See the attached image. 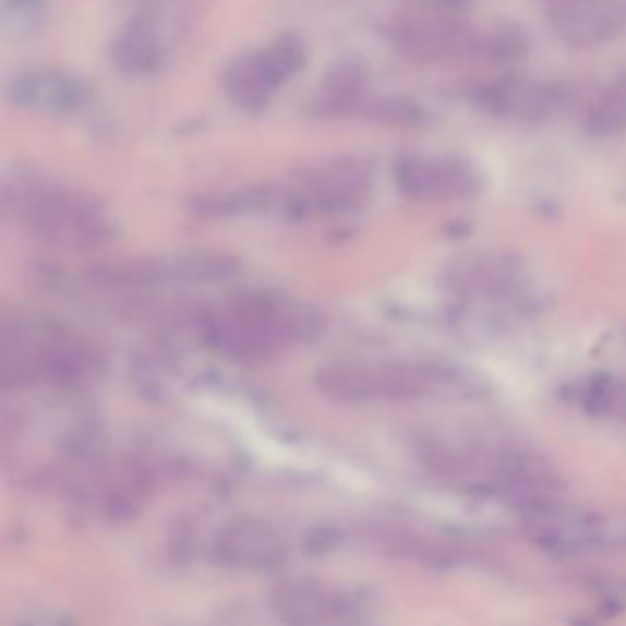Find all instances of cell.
Returning a JSON list of instances; mask_svg holds the SVG:
<instances>
[{
	"label": "cell",
	"mask_w": 626,
	"mask_h": 626,
	"mask_svg": "<svg viewBox=\"0 0 626 626\" xmlns=\"http://www.w3.org/2000/svg\"><path fill=\"white\" fill-rule=\"evenodd\" d=\"M289 82L267 48L239 53L220 72V87L233 105L249 112L267 107L274 93Z\"/></svg>",
	"instance_id": "ba28073f"
},
{
	"label": "cell",
	"mask_w": 626,
	"mask_h": 626,
	"mask_svg": "<svg viewBox=\"0 0 626 626\" xmlns=\"http://www.w3.org/2000/svg\"><path fill=\"white\" fill-rule=\"evenodd\" d=\"M270 604L281 619L305 625L357 623L362 615V604L353 593L318 582L284 585L274 592Z\"/></svg>",
	"instance_id": "52a82bcc"
},
{
	"label": "cell",
	"mask_w": 626,
	"mask_h": 626,
	"mask_svg": "<svg viewBox=\"0 0 626 626\" xmlns=\"http://www.w3.org/2000/svg\"><path fill=\"white\" fill-rule=\"evenodd\" d=\"M395 184L405 197L437 201L474 197L482 188V179L464 158L408 157L395 166Z\"/></svg>",
	"instance_id": "8992f818"
},
{
	"label": "cell",
	"mask_w": 626,
	"mask_h": 626,
	"mask_svg": "<svg viewBox=\"0 0 626 626\" xmlns=\"http://www.w3.org/2000/svg\"><path fill=\"white\" fill-rule=\"evenodd\" d=\"M353 115L373 122L397 123V125H418L424 120L423 107L405 96L364 98Z\"/></svg>",
	"instance_id": "9a60e30c"
},
{
	"label": "cell",
	"mask_w": 626,
	"mask_h": 626,
	"mask_svg": "<svg viewBox=\"0 0 626 626\" xmlns=\"http://www.w3.org/2000/svg\"><path fill=\"white\" fill-rule=\"evenodd\" d=\"M274 203V190L270 186H252L232 193L197 195L188 201V208L203 217H232L241 214H263Z\"/></svg>",
	"instance_id": "4fadbf2b"
},
{
	"label": "cell",
	"mask_w": 626,
	"mask_h": 626,
	"mask_svg": "<svg viewBox=\"0 0 626 626\" xmlns=\"http://www.w3.org/2000/svg\"><path fill=\"white\" fill-rule=\"evenodd\" d=\"M82 346L58 325L35 318L4 320L2 324V383L24 386L69 381L82 372Z\"/></svg>",
	"instance_id": "7a4b0ae2"
},
{
	"label": "cell",
	"mask_w": 626,
	"mask_h": 626,
	"mask_svg": "<svg viewBox=\"0 0 626 626\" xmlns=\"http://www.w3.org/2000/svg\"><path fill=\"white\" fill-rule=\"evenodd\" d=\"M2 204L41 243L69 250L99 249L117 238V225L104 204L72 192L34 171L4 182Z\"/></svg>",
	"instance_id": "6da1fadb"
},
{
	"label": "cell",
	"mask_w": 626,
	"mask_h": 626,
	"mask_svg": "<svg viewBox=\"0 0 626 626\" xmlns=\"http://www.w3.org/2000/svg\"><path fill=\"white\" fill-rule=\"evenodd\" d=\"M91 88L82 77L64 70H35L34 109L69 115L85 107Z\"/></svg>",
	"instance_id": "7c38bea8"
},
{
	"label": "cell",
	"mask_w": 626,
	"mask_h": 626,
	"mask_svg": "<svg viewBox=\"0 0 626 626\" xmlns=\"http://www.w3.org/2000/svg\"><path fill=\"white\" fill-rule=\"evenodd\" d=\"M220 563L239 569H273L284 563L285 547L273 529L260 523H239L228 528L217 540Z\"/></svg>",
	"instance_id": "9c48e42d"
},
{
	"label": "cell",
	"mask_w": 626,
	"mask_h": 626,
	"mask_svg": "<svg viewBox=\"0 0 626 626\" xmlns=\"http://www.w3.org/2000/svg\"><path fill=\"white\" fill-rule=\"evenodd\" d=\"M586 129L593 136H612L626 131V80L615 82L592 105L586 118Z\"/></svg>",
	"instance_id": "5bb4252c"
},
{
	"label": "cell",
	"mask_w": 626,
	"mask_h": 626,
	"mask_svg": "<svg viewBox=\"0 0 626 626\" xmlns=\"http://www.w3.org/2000/svg\"><path fill=\"white\" fill-rule=\"evenodd\" d=\"M238 270L233 257L220 254L142 257L129 262L105 263L88 270L94 284L105 287H155L173 281H208L230 278Z\"/></svg>",
	"instance_id": "5b68a950"
},
{
	"label": "cell",
	"mask_w": 626,
	"mask_h": 626,
	"mask_svg": "<svg viewBox=\"0 0 626 626\" xmlns=\"http://www.w3.org/2000/svg\"><path fill=\"white\" fill-rule=\"evenodd\" d=\"M206 337L215 348L239 357H260L302 337L300 314L268 298H244L206 320Z\"/></svg>",
	"instance_id": "277c9868"
},
{
	"label": "cell",
	"mask_w": 626,
	"mask_h": 626,
	"mask_svg": "<svg viewBox=\"0 0 626 626\" xmlns=\"http://www.w3.org/2000/svg\"><path fill=\"white\" fill-rule=\"evenodd\" d=\"M162 59L157 24L149 15H136L123 24L110 47V61L125 76L155 74Z\"/></svg>",
	"instance_id": "30bf717a"
},
{
	"label": "cell",
	"mask_w": 626,
	"mask_h": 626,
	"mask_svg": "<svg viewBox=\"0 0 626 626\" xmlns=\"http://www.w3.org/2000/svg\"><path fill=\"white\" fill-rule=\"evenodd\" d=\"M47 0H4V17L15 29L29 32L41 24Z\"/></svg>",
	"instance_id": "2e32d148"
},
{
	"label": "cell",
	"mask_w": 626,
	"mask_h": 626,
	"mask_svg": "<svg viewBox=\"0 0 626 626\" xmlns=\"http://www.w3.org/2000/svg\"><path fill=\"white\" fill-rule=\"evenodd\" d=\"M435 378L429 365L416 362L337 360L320 368L314 384L320 394L338 405H370L423 395Z\"/></svg>",
	"instance_id": "3957f363"
},
{
	"label": "cell",
	"mask_w": 626,
	"mask_h": 626,
	"mask_svg": "<svg viewBox=\"0 0 626 626\" xmlns=\"http://www.w3.org/2000/svg\"><path fill=\"white\" fill-rule=\"evenodd\" d=\"M368 69L359 59H340L325 72L320 107L327 115H353L365 98Z\"/></svg>",
	"instance_id": "8fae6325"
}]
</instances>
